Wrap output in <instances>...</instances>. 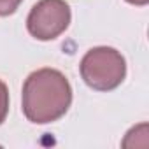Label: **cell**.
Here are the masks:
<instances>
[{"label":"cell","mask_w":149,"mask_h":149,"mask_svg":"<svg viewBox=\"0 0 149 149\" xmlns=\"http://www.w3.org/2000/svg\"><path fill=\"white\" fill-rule=\"evenodd\" d=\"M23 114L35 125H46L63 118L72 104V86L56 68H39L23 84Z\"/></svg>","instance_id":"1"},{"label":"cell","mask_w":149,"mask_h":149,"mask_svg":"<svg viewBox=\"0 0 149 149\" xmlns=\"http://www.w3.org/2000/svg\"><path fill=\"white\" fill-rule=\"evenodd\" d=\"M83 81L95 91L116 90L126 76V61L123 54L107 46L90 49L79 65Z\"/></svg>","instance_id":"2"},{"label":"cell","mask_w":149,"mask_h":149,"mask_svg":"<svg viewBox=\"0 0 149 149\" xmlns=\"http://www.w3.org/2000/svg\"><path fill=\"white\" fill-rule=\"evenodd\" d=\"M72 14L65 0H39L26 18V28L37 40H53L70 25Z\"/></svg>","instance_id":"3"},{"label":"cell","mask_w":149,"mask_h":149,"mask_svg":"<svg viewBox=\"0 0 149 149\" xmlns=\"http://www.w3.org/2000/svg\"><path fill=\"white\" fill-rule=\"evenodd\" d=\"M9 112V90L4 81H0V125L7 118Z\"/></svg>","instance_id":"4"},{"label":"cell","mask_w":149,"mask_h":149,"mask_svg":"<svg viewBox=\"0 0 149 149\" xmlns=\"http://www.w3.org/2000/svg\"><path fill=\"white\" fill-rule=\"evenodd\" d=\"M21 2L23 0H0V18L14 14Z\"/></svg>","instance_id":"5"},{"label":"cell","mask_w":149,"mask_h":149,"mask_svg":"<svg viewBox=\"0 0 149 149\" xmlns=\"http://www.w3.org/2000/svg\"><path fill=\"white\" fill-rule=\"evenodd\" d=\"M128 4H133V6H147L149 0H126Z\"/></svg>","instance_id":"6"}]
</instances>
